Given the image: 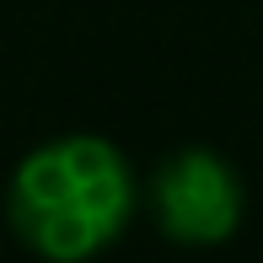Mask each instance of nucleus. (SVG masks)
<instances>
[{"label": "nucleus", "mask_w": 263, "mask_h": 263, "mask_svg": "<svg viewBox=\"0 0 263 263\" xmlns=\"http://www.w3.org/2000/svg\"><path fill=\"white\" fill-rule=\"evenodd\" d=\"M140 183L102 135H54L11 166L6 226L43 263H91L135 220Z\"/></svg>", "instance_id": "nucleus-1"}, {"label": "nucleus", "mask_w": 263, "mask_h": 263, "mask_svg": "<svg viewBox=\"0 0 263 263\" xmlns=\"http://www.w3.org/2000/svg\"><path fill=\"white\" fill-rule=\"evenodd\" d=\"M151 215L156 231L177 247H220L236 236L247 210L236 166L210 145H183L151 172Z\"/></svg>", "instance_id": "nucleus-2"}]
</instances>
